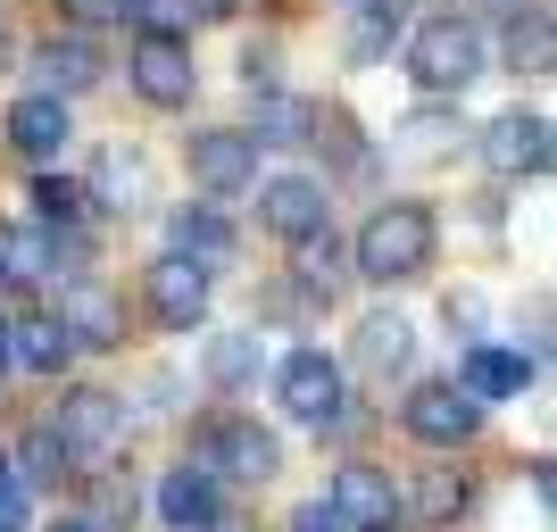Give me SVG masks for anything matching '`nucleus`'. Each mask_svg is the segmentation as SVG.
I'll return each mask as SVG.
<instances>
[{
  "label": "nucleus",
  "instance_id": "nucleus-6",
  "mask_svg": "<svg viewBox=\"0 0 557 532\" xmlns=\"http://www.w3.org/2000/svg\"><path fill=\"white\" fill-rule=\"evenodd\" d=\"M125 67H134V92L150 100V109H184L191 84H200V67H191V42H184V34H141Z\"/></svg>",
  "mask_w": 557,
  "mask_h": 532
},
{
  "label": "nucleus",
  "instance_id": "nucleus-26",
  "mask_svg": "<svg viewBox=\"0 0 557 532\" xmlns=\"http://www.w3.org/2000/svg\"><path fill=\"white\" fill-rule=\"evenodd\" d=\"M308 141H317V150H333L342 166H358V159H367V141H358V125H349L342 109H317V116H308Z\"/></svg>",
  "mask_w": 557,
  "mask_h": 532
},
{
  "label": "nucleus",
  "instance_id": "nucleus-11",
  "mask_svg": "<svg viewBox=\"0 0 557 532\" xmlns=\"http://www.w3.org/2000/svg\"><path fill=\"white\" fill-rule=\"evenodd\" d=\"M150 308H159L166 333H191V324L209 317V267L184 250H166L159 267H150Z\"/></svg>",
  "mask_w": 557,
  "mask_h": 532
},
{
  "label": "nucleus",
  "instance_id": "nucleus-7",
  "mask_svg": "<svg viewBox=\"0 0 557 532\" xmlns=\"http://www.w3.org/2000/svg\"><path fill=\"white\" fill-rule=\"evenodd\" d=\"M258 225L275 233V242H292V250L317 242L325 233V184L317 175H267L258 184Z\"/></svg>",
  "mask_w": 557,
  "mask_h": 532
},
{
  "label": "nucleus",
  "instance_id": "nucleus-15",
  "mask_svg": "<svg viewBox=\"0 0 557 532\" xmlns=\"http://www.w3.org/2000/svg\"><path fill=\"white\" fill-rule=\"evenodd\" d=\"M59 324H67L75 349H116V342H125V308H116L109 283H75L67 308H59Z\"/></svg>",
  "mask_w": 557,
  "mask_h": 532
},
{
  "label": "nucleus",
  "instance_id": "nucleus-25",
  "mask_svg": "<svg viewBox=\"0 0 557 532\" xmlns=\"http://www.w3.org/2000/svg\"><path fill=\"white\" fill-rule=\"evenodd\" d=\"M308 116H317V100L267 92V109H258V141H308Z\"/></svg>",
  "mask_w": 557,
  "mask_h": 532
},
{
  "label": "nucleus",
  "instance_id": "nucleus-36",
  "mask_svg": "<svg viewBox=\"0 0 557 532\" xmlns=\"http://www.w3.org/2000/svg\"><path fill=\"white\" fill-rule=\"evenodd\" d=\"M50 532H100V524H92V516H59Z\"/></svg>",
  "mask_w": 557,
  "mask_h": 532
},
{
  "label": "nucleus",
  "instance_id": "nucleus-1",
  "mask_svg": "<svg viewBox=\"0 0 557 532\" xmlns=\"http://www.w3.org/2000/svg\"><path fill=\"white\" fill-rule=\"evenodd\" d=\"M433 267V209H417V200H392V209H374L367 225H358V275L374 283H408Z\"/></svg>",
  "mask_w": 557,
  "mask_h": 532
},
{
  "label": "nucleus",
  "instance_id": "nucleus-29",
  "mask_svg": "<svg viewBox=\"0 0 557 532\" xmlns=\"http://www.w3.org/2000/svg\"><path fill=\"white\" fill-rule=\"evenodd\" d=\"M25 524H34V499H25V483L0 466V532H25Z\"/></svg>",
  "mask_w": 557,
  "mask_h": 532
},
{
  "label": "nucleus",
  "instance_id": "nucleus-28",
  "mask_svg": "<svg viewBox=\"0 0 557 532\" xmlns=\"http://www.w3.org/2000/svg\"><path fill=\"white\" fill-rule=\"evenodd\" d=\"M116 17H134L141 34H175V25H184V9H175V0H116Z\"/></svg>",
  "mask_w": 557,
  "mask_h": 532
},
{
  "label": "nucleus",
  "instance_id": "nucleus-4",
  "mask_svg": "<svg viewBox=\"0 0 557 532\" xmlns=\"http://www.w3.org/2000/svg\"><path fill=\"white\" fill-rule=\"evenodd\" d=\"M50 441H59L75 466H109L116 449H125V399H116V392H67Z\"/></svg>",
  "mask_w": 557,
  "mask_h": 532
},
{
  "label": "nucleus",
  "instance_id": "nucleus-18",
  "mask_svg": "<svg viewBox=\"0 0 557 532\" xmlns=\"http://www.w3.org/2000/svg\"><path fill=\"white\" fill-rule=\"evenodd\" d=\"M9 358L34 367V374H59L75 358V342H67V324H59V317H25V324H9Z\"/></svg>",
  "mask_w": 557,
  "mask_h": 532
},
{
  "label": "nucleus",
  "instance_id": "nucleus-2",
  "mask_svg": "<svg viewBox=\"0 0 557 532\" xmlns=\"http://www.w3.org/2000/svg\"><path fill=\"white\" fill-rule=\"evenodd\" d=\"M408 75H417V92H433V100L466 92V84L483 75V34L466 17H424L417 42H408Z\"/></svg>",
  "mask_w": 557,
  "mask_h": 532
},
{
  "label": "nucleus",
  "instance_id": "nucleus-34",
  "mask_svg": "<svg viewBox=\"0 0 557 532\" xmlns=\"http://www.w3.org/2000/svg\"><path fill=\"white\" fill-rule=\"evenodd\" d=\"M184 9V25H216V17H233V0H175Z\"/></svg>",
  "mask_w": 557,
  "mask_h": 532
},
{
  "label": "nucleus",
  "instance_id": "nucleus-31",
  "mask_svg": "<svg viewBox=\"0 0 557 532\" xmlns=\"http://www.w3.org/2000/svg\"><path fill=\"white\" fill-rule=\"evenodd\" d=\"M50 9H59L67 25H109L116 17V0H50Z\"/></svg>",
  "mask_w": 557,
  "mask_h": 532
},
{
  "label": "nucleus",
  "instance_id": "nucleus-32",
  "mask_svg": "<svg viewBox=\"0 0 557 532\" xmlns=\"http://www.w3.org/2000/svg\"><path fill=\"white\" fill-rule=\"evenodd\" d=\"M399 134H408V150H417V159H433V150H442V116H408Z\"/></svg>",
  "mask_w": 557,
  "mask_h": 532
},
{
  "label": "nucleus",
  "instance_id": "nucleus-35",
  "mask_svg": "<svg viewBox=\"0 0 557 532\" xmlns=\"http://www.w3.org/2000/svg\"><path fill=\"white\" fill-rule=\"evenodd\" d=\"M491 17H533V0H483Z\"/></svg>",
  "mask_w": 557,
  "mask_h": 532
},
{
  "label": "nucleus",
  "instance_id": "nucleus-30",
  "mask_svg": "<svg viewBox=\"0 0 557 532\" xmlns=\"http://www.w3.org/2000/svg\"><path fill=\"white\" fill-rule=\"evenodd\" d=\"M17 458H25V474H34V483H50L67 449H59V441H50V433H34V441H25V449H17ZM25 474H17V483H25Z\"/></svg>",
  "mask_w": 557,
  "mask_h": 532
},
{
  "label": "nucleus",
  "instance_id": "nucleus-23",
  "mask_svg": "<svg viewBox=\"0 0 557 532\" xmlns=\"http://www.w3.org/2000/svg\"><path fill=\"white\" fill-rule=\"evenodd\" d=\"M250 374H258V333H216L209 342V383L233 392V383H250Z\"/></svg>",
  "mask_w": 557,
  "mask_h": 532
},
{
  "label": "nucleus",
  "instance_id": "nucleus-22",
  "mask_svg": "<svg viewBox=\"0 0 557 532\" xmlns=\"http://www.w3.org/2000/svg\"><path fill=\"white\" fill-rule=\"evenodd\" d=\"M175 250L200 258V267H216V258H233V225L216 209H184L175 216Z\"/></svg>",
  "mask_w": 557,
  "mask_h": 532
},
{
  "label": "nucleus",
  "instance_id": "nucleus-13",
  "mask_svg": "<svg viewBox=\"0 0 557 532\" xmlns=\"http://www.w3.org/2000/svg\"><path fill=\"white\" fill-rule=\"evenodd\" d=\"M159 516H166V532H225V491H216V474L175 466L159 483Z\"/></svg>",
  "mask_w": 557,
  "mask_h": 532
},
{
  "label": "nucleus",
  "instance_id": "nucleus-33",
  "mask_svg": "<svg viewBox=\"0 0 557 532\" xmlns=\"http://www.w3.org/2000/svg\"><path fill=\"white\" fill-rule=\"evenodd\" d=\"M292 532H349V524H342V516L325 508V499H308V508L292 516Z\"/></svg>",
  "mask_w": 557,
  "mask_h": 532
},
{
  "label": "nucleus",
  "instance_id": "nucleus-3",
  "mask_svg": "<svg viewBox=\"0 0 557 532\" xmlns=\"http://www.w3.org/2000/svg\"><path fill=\"white\" fill-rule=\"evenodd\" d=\"M184 466H200V474H233V483H267V474L283 466V441L267 433L258 417H209L200 433H191Z\"/></svg>",
  "mask_w": 557,
  "mask_h": 532
},
{
  "label": "nucleus",
  "instance_id": "nucleus-24",
  "mask_svg": "<svg viewBox=\"0 0 557 532\" xmlns=\"http://www.w3.org/2000/svg\"><path fill=\"white\" fill-rule=\"evenodd\" d=\"M84 200H92V191L67 184V175H34V216H42V225H75Z\"/></svg>",
  "mask_w": 557,
  "mask_h": 532
},
{
  "label": "nucleus",
  "instance_id": "nucleus-19",
  "mask_svg": "<svg viewBox=\"0 0 557 532\" xmlns=\"http://www.w3.org/2000/svg\"><path fill=\"white\" fill-rule=\"evenodd\" d=\"M533 383V367L524 358H508V349H466V374H458V392L466 399H508Z\"/></svg>",
  "mask_w": 557,
  "mask_h": 532
},
{
  "label": "nucleus",
  "instance_id": "nucleus-9",
  "mask_svg": "<svg viewBox=\"0 0 557 532\" xmlns=\"http://www.w3.org/2000/svg\"><path fill=\"white\" fill-rule=\"evenodd\" d=\"M474 424H483V399H466L458 383H417L408 392V433L424 449H458V441H474Z\"/></svg>",
  "mask_w": 557,
  "mask_h": 532
},
{
  "label": "nucleus",
  "instance_id": "nucleus-14",
  "mask_svg": "<svg viewBox=\"0 0 557 532\" xmlns=\"http://www.w3.org/2000/svg\"><path fill=\"white\" fill-rule=\"evenodd\" d=\"M67 100H50V92H25L17 109H9V150L17 159H34V166H50L59 150H67Z\"/></svg>",
  "mask_w": 557,
  "mask_h": 532
},
{
  "label": "nucleus",
  "instance_id": "nucleus-16",
  "mask_svg": "<svg viewBox=\"0 0 557 532\" xmlns=\"http://www.w3.org/2000/svg\"><path fill=\"white\" fill-rule=\"evenodd\" d=\"M408 349H417L408 317H392V308H374V317H358V342H349L358 374H399V367H408Z\"/></svg>",
  "mask_w": 557,
  "mask_h": 532
},
{
  "label": "nucleus",
  "instance_id": "nucleus-10",
  "mask_svg": "<svg viewBox=\"0 0 557 532\" xmlns=\"http://www.w3.org/2000/svg\"><path fill=\"white\" fill-rule=\"evenodd\" d=\"M325 508L342 516L349 532H392V524H399V491H392V474H383V466H342V474H333V491H325Z\"/></svg>",
  "mask_w": 557,
  "mask_h": 532
},
{
  "label": "nucleus",
  "instance_id": "nucleus-20",
  "mask_svg": "<svg viewBox=\"0 0 557 532\" xmlns=\"http://www.w3.org/2000/svg\"><path fill=\"white\" fill-rule=\"evenodd\" d=\"M466 499H474V491H466L458 466H424V474H417V516H424V524H458Z\"/></svg>",
  "mask_w": 557,
  "mask_h": 532
},
{
  "label": "nucleus",
  "instance_id": "nucleus-27",
  "mask_svg": "<svg viewBox=\"0 0 557 532\" xmlns=\"http://www.w3.org/2000/svg\"><path fill=\"white\" fill-rule=\"evenodd\" d=\"M300 267H308V283H317L325 300H333V292H342V250H333L325 233H317V242H300Z\"/></svg>",
  "mask_w": 557,
  "mask_h": 532
},
{
  "label": "nucleus",
  "instance_id": "nucleus-21",
  "mask_svg": "<svg viewBox=\"0 0 557 532\" xmlns=\"http://www.w3.org/2000/svg\"><path fill=\"white\" fill-rule=\"evenodd\" d=\"M42 275H50V242H42V233H25V225H9V233H0V283L34 292Z\"/></svg>",
  "mask_w": 557,
  "mask_h": 532
},
{
  "label": "nucleus",
  "instance_id": "nucleus-37",
  "mask_svg": "<svg viewBox=\"0 0 557 532\" xmlns=\"http://www.w3.org/2000/svg\"><path fill=\"white\" fill-rule=\"evenodd\" d=\"M9 367H17V358H9V317H0V374H9Z\"/></svg>",
  "mask_w": 557,
  "mask_h": 532
},
{
  "label": "nucleus",
  "instance_id": "nucleus-17",
  "mask_svg": "<svg viewBox=\"0 0 557 532\" xmlns=\"http://www.w3.org/2000/svg\"><path fill=\"white\" fill-rule=\"evenodd\" d=\"M34 75H42V92H50V100L92 92V84H100V50L84 42V34H67V42H42V50H34Z\"/></svg>",
  "mask_w": 557,
  "mask_h": 532
},
{
  "label": "nucleus",
  "instance_id": "nucleus-12",
  "mask_svg": "<svg viewBox=\"0 0 557 532\" xmlns=\"http://www.w3.org/2000/svg\"><path fill=\"white\" fill-rule=\"evenodd\" d=\"M483 166L491 175H541V166H549V116H499V125H483Z\"/></svg>",
  "mask_w": 557,
  "mask_h": 532
},
{
  "label": "nucleus",
  "instance_id": "nucleus-5",
  "mask_svg": "<svg viewBox=\"0 0 557 532\" xmlns=\"http://www.w3.org/2000/svg\"><path fill=\"white\" fill-rule=\"evenodd\" d=\"M275 399H283V417H300V424H333L342 417V367L325 349H292L275 367Z\"/></svg>",
  "mask_w": 557,
  "mask_h": 532
},
{
  "label": "nucleus",
  "instance_id": "nucleus-8",
  "mask_svg": "<svg viewBox=\"0 0 557 532\" xmlns=\"http://www.w3.org/2000/svg\"><path fill=\"white\" fill-rule=\"evenodd\" d=\"M191 184L216 191V200H233V191L258 184V134H233V125H216V134H191Z\"/></svg>",
  "mask_w": 557,
  "mask_h": 532
}]
</instances>
